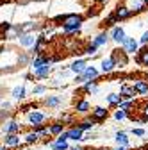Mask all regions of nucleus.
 Wrapping results in <instances>:
<instances>
[{
	"label": "nucleus",
	"instance_id": "31",
	"mask_svg": "<svg viewBox=\"0 0 148 150\" xmlns=\"http://www.w3.org/2000/svg\"><path fill=\"white\" fill-rule=\"evenodd\" d=\"M41 138L38 136V132H36V130H32V132H27L25 134V143L27 145H34V143H38Z\"/></svg>",
	"mask_w": 148,
	"mask_h": 150
},
{
	"label": "nucleus",
	"instance_id": "33",
	"mask_svg": "<svg viewBox=\"0 0 148 150\" xmlns=\"http://www.w3.org/2000/svg\"><path fill=\"white\" fill-rule=\"evenodd\" d=\"M127 116H128V112L123 111V109H116V111H114V120H116V122H123Z\"/></svg>",
	"mask_w": 148,
	"mask_h": 150
},
{
	"label": "nucleus",
	"instance_id": "32",
	"mask_svg": "<svg viewBox=\"0 0 148 150\" xmlns=\"http://www.w3.org/2000/svg\"><path fill=\"white\" fill-rule=\"evenodd\" d=\"M132 107H134V100H121V102H120V105H118V109H123V111H127V112H128V116H130Z\"/></svg>",
	"mask_w": 148,
	"mask_h": 150
},
{
	"label": "nucleus",
	"instance_id": "29",
	"mask_svg": "<svg viewBox=\"0 0 148 150\" xmlns=\"http://www.w3.org/2000/svg\"><path fill=\"white\" fill-rule=\"evenodd\" d=\"M136 63H137V64H141V66H148V48L139 50L137 57H136Z\"/></svg>",
	"mask_w": 148,
	"mask_h": 150
},
{
	"label": "nucleus",
	"instance_id": "24",
	"mask_svg": "<svg viewBox=\"0 0 148 150\" xmlns=\"http://www.w3.org/2000/svg\"><path fill=\"white\" fill-rule=\"evenodd\" d=\"M4 145H6L7 148H14V146H18V145H20V136H18V134H6V138H4Z\"/></svg>",
	"mask_w": 148,
	"mask_h": 150
},
{
	"label": "nucleus",
	"instance_id": "36",
	"mask_svg": "<svg viewBox=\"0 0 148 150\" xmlns=\"http://www.w3.org/2000/svg\"><path fill=\"white\" fill-rule=\"evenodd\" d=\"M105 23L109 25V27H114V23H118V20H116V16H114V13H111L107 18H105Z\"/></svg>",
	"mask_w": 148,
	"mask_h": 150
},
{
	"label": "nucleus",
	"instance_id": "21",
	"mask_svg": "<svg viewBox=\"0 0 148 150\" xmlns=\"http://www.w3.org/2000/svg\"><path fill=\"white\" fill-rule=\"evenodd\" d=\"M11 95H13L14 100H23V98L27 97V88H25V84H18V86L11 91Z\"/></svg>",
	"mask_w": 148,
	"mask_h": 150
},
{
	"label": "nucleus",
	"instance_id": "39",
	"mask_svg": "<svg viewBox=\"0 0 148 150\" xmlns=\"http://www.w3.org/2000/svg\"><path fill=\"white\" fill-rule=\"evenodd\" d=\"M139 111H141V116H143V118L148 122V104H144V105H143Z\"/></svg>",
	"mask_w": 148,
	"mask_h": 150
},
{
	"label": "nucleus",
	"instance_id": "49",
	"mask_svg": "<svg viewBox=\"0 0 148 150\" xmlns=\"http://www.w3.org/2000/svg\"><path fill=\"white\" fill-rule=\"evenodd\" d=\"M36 2H41V0H36Z\"/></svg>",
	"mask_w": 148,
	"mask_h": 150
},
{
	"label": "nucleus",
	"instance_id": "15",
	"mask_svg": "<svg viewBox=\"0 0 148 150\" xmlns=\"http://www.w3.org/2000/svg\"><path fill=\"white\" fill-rule=\"evenodd\" d=\"M109 40H111V36H109V32L107 30H102V32H98L95 38H93V43L100 48V47H105L107 43H109Z\"/></svg>",
	"mask_w": 148,
	"mask_h": 150
},
{
	"label": "nucleus",
	"instance_id": "43",
	"mask_svg": "<svg viewBox=\"0 0 148 150\" xmlns=\"http://www.w3.org/2000/svg\"><path fill=\"white\" fill-rule=\"evenodd\" d=\"M113 150H128V146H116V148H113Z\"/></svg>",
	"mask_w": 148,
	"mask_h": 150
},
{
	"label": "nucleus",
	"instance_id": "2",
	"mask_svg": "<svg viewBox=\"0 0 148 150\" xmlns=\"http://www.w3.org/2000/svg\"><path fill=\"white\" fill-rule=\"evenodd\" d=\"M82 23H84V16L82 14H77V13L64 14L63 22H61L63 27H77V29H82Z\"/></svg>",
	"mask_w": 148,
	"mask_h": 150
},
{
	"label": "nucleus",
	"instance_id": "14",
	"mask_svg": "<svg viewBox=\"0 0 148 150\" xmlns=\"http://www.w3.org/2000/svg\"><path fill=\"white\" fill-rule=\"evenodd\" d=\"M120 95H121V98L123 100H132L134 98V95H136V91H134V88L132 86H128V84H121L120 86Z\"/></svg>",
	"mask_w": 148,
	"mask_h": 150
},
{
	"label": "nucleus",
	"instance_id": "46",
	"mask_svg": "<svg viewBox=\"0 0 148 150\" xmlns=\"http://www.w3.org/2000/svg\"><path fill=\"white\" fill-rule=\"evenodd\" d=\"M0 150H7V146H6V145H4V146H0Z\"/></svg>",
	"mask_w": 148,
	"mask_h": 150
},
{
	"label": "nucleus",
	"instance_id": "8",
	"mask_svg": "<svg viewBox=\"0 0 148 150\" xmlns=\"http://www.w3.org/2000/svg\"><path fill=\"white\" fill-rule=\"evenodd\" d=\"M134 13H132V9L128 7V6H118L116 9H114V16H116V20L118 22H123V20H128Z\"/></svg>",
	"mask_w": 148,
	"mask_h": 150
},
{
	"label": "nucleus",
	"instance_id": "7",
	"mask_svg": "<svg viewBox=\"0 0 148 150\" xmlns=\"http://www.w3.org/2000/svg\"><path fill=\"white\" fill-rule=\"evenodd\" d=\"M20 129H22V125L18 123L16 120H6L4 125H2V132L4 134H18Z\"/></svg>",
	"mask_w": 148,
	"mask_h": 150
},
{
	"label": "nucleus",
	"instance_id": "1",
	"mask_svg": "<svg viewBox=\"0 0 148 150\" xmlns=\"http://www.w3.org/2000/svg\"><path fill=\"white\" fill-rule=\"evenodd\" d=\"M45 120H47V112H43V111L34 109V111L27 112V122H29V125H30L32 129L45 125Z\"/></svg>",
	"mask_w": 148,
	"mask_h": 150
},
{
	"label": "nucleus",
	"instance_id": "4",
	"mask_svg": "<svg viewBox=\"0 0 148 150\" xmlns=\"http://www.w3.org/2000/svg\"><path fill=\"white\" fill-rule=\"evenodd\" d=\"M121 48H123V52L125 54H128V55H132V54H136V52H139V41L137 40H134V38H125L123 40V43H121Z\"/></svg>",
	"mask_w": 148,
	"mask_h": 150
},
{
	"label": "nucleus",
	"instance_id": "16",
	"mask_svg": "<svg viewBox=\"0 0 148 150\" xmlns=\"http://www.w3.org/2000/svg\"><path fill=\"white\" fill-rule=\"evenodd\" d=\"M43 25L39 23V22H25V23H22L20 25V30H22V34H27V32H34V30H39Z\"/></svg>",
	"mask_w": 148,
	"mask_h": 150
},
{
	"label": "nucleus",
	"instance_id": "3",
	"mask_svg": "<svg viewBox=\"0 0 148 150\" xmlns=\"http://www.w3.org/2000/svg\"><path fill=\"white\" fill-rule=\"evenodd\" d=\"M111 57H113L116 68H125V66L128 64V54H125L123 48H116V50H113Z\"/></svg>",
	"mask_w": 148,
	"mask_h": 150
},
{
	"label": "nucleus",
	"instance_id": "6",
	"mask_svg": "<svg viewBox=\"0 0 148 150\" xmlns=\"http://www.w3.org/2000/svg\"><path fill=\"white\" fill-rule=\"evenodd\" d=\"M107 116H109V109H105L104 105H97V107H93V109H91V118H93L97 123L104 122Z\"/></svg>",
	"mask_w": 148,
	"mask_h": 150
},
{
	"label": "nucleus",
	"instance_id": "25",
	"mask_svg": "<svg viewBox=\"0 0 148 150\" xmlns=\"http://www.w3.org/2000/svg\"><path fill=\"white\" fill-rule=\"evenodd\" d=\"M68 139L82 141V139H84V132H82L79 127H71V129H68Z\"/></svg>",
	"mask_w": 148,
	"mask_h": 150
},
{
	"label": "nucleus",
	"instance_id": "47",
	"mask_svg": "<svg viewBox=\"0 0 148 150\" xmlns=\"http://www.w3.org/2000/svg\"><path fill=\"white\" fill-rule=\"evenodd\" d=\"M144 4H146V6H148V0H144Z\"/></svg>",
	"mask_w": 148,
	"mask_h": 150
},
{
	"label": "nucleus",
	"instance_id": "44",
	"mask_svg": "<svg viewBox=\"0 0 148 150\" xmlns=\"http://www.w3.org/2000/svg\"><path fill=\"white\" fill-rule=\"evenodd\" d=\"M70 150H86V148H82V146H71Z\"/></svg>",
	"mask_w": 148,
	"mask_h": 150
},
{
	"label": "nucleus",
	"instance_id": "30",
	"mask_svg": "<svg viewBox=\"0 0 148 150\" xmlns=\"http://www.w3.org/2000/svg\"><path fill=\"white\" fill-rule=\"evenodd\" d=\"M64 130V123L63 122H57V123H52L50 127H48V132L52 134V136H59L61 132Z\"/></svg>",
	"mask_w": 148,
	"mask_h": 150
},
{
	"label": "nucleus",
	"instance_id": "51",
	"mask_svg": "<svg viewBox=\"0 0 148 150\" xmlns=\"http://www.w3.org/2000/svg\"><path fill=\"white\" fill-rule=\"evenodd\" d=\"M0 104H2V100H0Z\"/></svg>",
	"mask_w": 148,
	"mask_h": 150
},
{
	"label": "nucleus",
	"instance_id": "38",
	"mask_svg": "<svg viewBox=\"0 0 148 150\" xmlns=\"http://www.w3.org/2000/svg\"><path fill=\"white\" fill-rule=\"evenodd\" d=\"M139 45H148V30H144L139 38Z\"/></svg>",
	"mask_w": 148,
	"mask_h": 150
},
{
	"label": "nucleus",
	"instance_id": "41",
	"mask_svg": "<svg viewBox=\"0 0 148 150\" xmlns=\"http://www.w3.org/2000/svg\"><path fill=\"white\" fill-rule=\"evenodd\" d=\"M61 122L64 123H71V115H68V112H64V115H61Z\"/></svg>",
	"mask_w": 148,
	"mask_h": 150
},
{
	"label": "nucleus",
	"instance_id": "22",
	"mask_svg": "<svg viewBox=\"0 0 148 150\" xmlns=\"http://www.w3.org/2000/svg\"><path fill=\"white\" fill-rule=\"evenodd\" d=\"M128 7L132 9V13H144L148 9V6L144 4V0H130Z\"/></svg>",
	"mask_w": 148,
	"mask_h": 150
},
{
	"label": "nucleus",
	"instance_id": "20",
	"mask_svg": "<svg viewBox=\"0 0 148 150\" xmlns=\"http://www.w3.org/2000/svg\"><path fill=\"white\" fill-rule=\"evenodd\" d=\"M47 107H52V109H57L61 104H63V95H48L47 100H45Z\"/></svg>",
	"mask_w": 148,
	"mask_h": 150
},
{
	"label": "nucleus",
	"instance_id": "50",
	"mask_svg": "<svg viewBox=\"0 0 148 150\" xmlns=\"http://www.w3.org/2000/svg\"><path fill=\"white\" fill-rule=\"evenodd\" d=\"M0 40H2V36H0Z\"/></svg>",
	"mask_w": 148,
	"mask_h": 150
},
{
	"label": "nucleus",
	"instance_id": "18",
	"mask_svg": "<svg viewBox=\"0 0 148 150\" xmlns=\"http://www.w3.org/2000/svg\"><path fill=\"white\" fill-rule=\"evenodd\" d=\"M98 75H100V70H97L95 66H87L82 73V77H84V82H86V81H97Z\"/></svg>",
	"mask_w": 148,
	"mask_h": 150
},
{
	"label": "nucleus",
	"instance_id": "12",
	"mask_svg": "<svg viewBox=\"0 0 148 150\" xmlns=\"http://www.w3.org/2000/svg\"><path fill=\"white\" fill-rule=\"evenodd\" d=\"M68 68L71 70V73H73V75H82V73H84V70L87 68V63H86V59H75V61H73Z\"/></svg>",
	"mask_w": 148,
	"mask_h": 150
},
{
	"label": "nucleus",
	"instance_id": "42",
	"mask_svg": "<svg viewBox=\"0 0 148 150\" xmlns=\"http://www.w3.org/2000/svg\"><path fill=\"white\" fill-rule=\"evenodd\" d=\"M132 132H134V136H144V129H132Z\"/></svg>",
	"mask_w": 148,
	"mask_h": 150
},
{
	"label": "nucleus",
	"instance_id": "10",
	"mask_svg": "<svg viewBox=\"0 0 148 150\" xmlns=\"http://www.w3.org/2000/svg\"><path fill=\"white\" fill-rule=\"evenodd\" d=\"M50 73H52V64L47 63V64H43V66H39V68L32 70V77H36V79H47Z\"/></svg>",
	"mask_w": 148,
	"mask_h": 150
},
{
	"label": "nucleus",
	"instance_id": "23",
	"mask_svg": "<svg viewBox=\"0 0 148 150\" xmlns=\"http://www.w3.org/2000/svg\"><path fill=\"white\" fill-rule=\"evenodd\" d=\"M114 141L118 143V146H128V145H130V138H128V134L123 132V130L114 134Z\"/></svg>",
	"mask_w": 148,
	"mask_h": 150
},
{
	"label": "nucleus",
	"instance_id": "26",
	"mask_svg": "<svg viewBox=\"0 0 148 150\" xmlns=\"http://www.w3.org/2000/svg\"><path fill=\"white\" fill-rule=\"evenodd\" d=\"M95 125H97V122L93 120V118H86V120H82V122H79V129L82 130V132H87V130H91V129H95Z\"/></svg>",
	"mask_w": 148,
	"mask_h": 150
},
{
	"label": "nucleus",
	"instance_id": "27",
	"mask_svg": "<svg viewBox=\"0 0 148 150\" xmlns=\"http://www.w3.org/2000/svg\"><path fill=\"white\" fill-rule=\"evenodd\" d=\"M105 100H107V104H109V105H114V107H118V105H120V102H121L123 98H121V95H120V93H109V95L105 97Z\"/></svg>",
	"mask_w": 148,
	"mask_h": 150
},
{
	"label": "nucleus",
	"instance_id": "48",
	"mask_svg": "<svg viewBox=\"0 0 148 150\" xmlns=\"http://www.w3.org/2000/svg\"><path fill=\"white\" fill-rule=\"evenodd\" d=\"M98 150H105V148H98Z\"/></svg>",
	"mask_w": 148,
	"mask_h": 150
},
{
	"label": "nucleus",
	"instance_id": "40",
	"mask_svg": "<svg viewBox=\"0 0 148 150\" xmlns=\"http://www.w3.org/2000/svg\"><path fill=\"white\" fill-rule=\"evenodd\" d=\"M11 27H13V23H9V22H4L2 25H0V30H2V32H7Z\"/></svg>",
	"mask_w": 148,
	"mask_h": 150
},
{
	"label": "nucleus",
	"instance_id": "19",
	"mask_svg": "<svg viewBox=\"0 0 148 150\" xmlns=\"http://www.w3.org/2000/svg\"><path fill=\"white\" fill-rule=\"evenodd\" d=\"M75 111L79 112V115H87V112H91V104L86 98H80L75 104Z\"/></svg>",
	"mask_w": 148,
	"mask_h": 150
},
{
	"label": "nucleus",
	"instance_id": "45",
	"mask_svg": "<svg viewBox=\"0 0 148 150\" xmlns=\"http://www.w3.org/2000/svg\"><path fill=\"white\" fill-rule=\"evenodd\" d=\"M95 2H98V4H107L109 0H95Z\"/></svg>",
	"mask_w": 148,
	"mask_h": 150
},
{
	"label": "nucleus",
	"instance_id": "28",
	"mask_svg": "<svg viewBox=\"0 0 148 150\" xmlns=\"http://www.w3.org/2000/svg\"><path fill=\"white\" fill-rule=\"evenodd\" d=\"M52 150H70V145L68 141H63V139H55V141H50L48 145Z\"/></svg>",
	"mask_w": 148,
	"mask_h": 150
},
{
	"label": "nucleus",
	"instance_id": "11",
	"mask_svg": "<svg viewBox=\"0 0 148 150\" xmlns=\"http://www.w3.org/2000/svg\"><path fill=\"white\" fill-rule=\"evenodd\" d=\"M114 70H116V64H114L113 57H104V59L100 61V71H102L104 75H109V73H113Z\"/></svg>",
	"mask_w": 148,
	"mask_h": 150
},
{
	"label": "nucleus",
	"instance_id": "34",
	"mask_svg": "<svg viewBox=\"0 0 148 150\" xmlns=\"http://www.w3.org/2000/svg\"><path fill=\"white\" fill-rule=\"evenodd\" d=\"M34 130H36V132H38V136H39V138H45V136H48V134H50V132H48V127H47V125L36 127Z\"/></svg>",
	"mask_w": 148,
	"mask_h": 150
},
{
	"label": "nucleus",
	"instance_id": "13",
	"mask_svg": "<svg viewBox=\"0 0 148 150\" xmlns=\"http://www.w3.org/2000/svg\"><path fill=\"white\" fill-rule=\"evenodd\" d=\"M136 95H148V81H143V79H136L134 84H132Z\"/></svg>",
	"mask_w": 148,
	"mask_h": 150
},
{
	"label": "nucleus",
	"instance_id": "37",
	"mask_svg": "<svg viewBox=\"0 0 148 150\" xmlns=\"http://www.w3.org/2000/svg\"><path fill=\"white\" fill-rule=\"evenodd\" d=\"M97 50H98V47H97L95 43H91V45H87V47H86V54H87V55H95V54H97Z\"/></svg>",
	"mask_w": 148,
	"mask_h": 150
},
{
	"label": "nucleus",
	"instance_id": "9",
	"mask_svg": "<svg viewBox=\"0 0 148 150\" xmlns=\"http://www.w3.org/2000/svg\"><path fill=\"white\" fill-rule=\"evenodd\" d=\"M109 36H111V40H113L114 43H118V45H121V43H123V40L127 38V34H125V29H123V27H120V25H114Z\"/></svg>",
	"mask_w": 148,
	"mask_h": 150
},
{
	"label": "nucleus",
	"instance_id": "35",
	"mask_svg": "<svg viewBox=\"0 0 148 150\" xmlns=\"http://www.w3.org/2000/svg\"><path fill=\"white\" fill-rule=\"evenodd\" d=\"M45 91H47V86L38 84V86H34V88H32V95H41V93H45Z\"/></svg>",
	"mask_w": 148,
	"mask_h": 150
},
{
	"label": "nucleus",
	"instance_id": "17",
	"mask_svg": "<svg viewBox=\"0 0 148 150\" xmlns=\"http://www.w3.org/2000/svg\"><path fill=\"white\" fill-rule=\"evenodd\" d=\"M82 91L86 95H97L98 93V82L97 81H86L82 84Z\"/></svg>",
	"mask_w": 148,
	"mask_h": 150
},
{
	"label": "nucleus",
	"instance_id": "5",
	"mask_svg": "<svg viewBox=\"0 0 148 150\" xmlns=\"http://www.w3.org/2000/svg\"><path fill=\"white\" fill-rule=\"evenodd\" d=\"M18 41H20V45L23 48H32L36 45V41H38V36H36L34 32H27V34H20L18 36Z\"/></svg>",
	"mask_w": 148,
	"mask_h": 150
}]
</instances>
